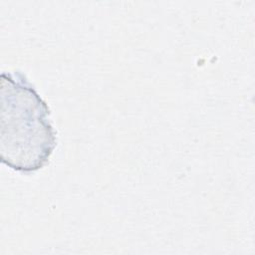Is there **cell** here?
<instances>
[{
	"label": "cell",
	"instance_id": "1",
	"mask_svg": "<svg viewBox=\"0 0 255 255\" xmlns=\"http://www.w3.org/2000/svg\"><path fill=\"white\" fill-rule=\"evenodd\" d=\"M50 110L19 72L1 75V161L14 170L45 166L56 146Z\"/></svg>",
	"mask_w": 255,
	"mask_h": 255
}]
</instances>
